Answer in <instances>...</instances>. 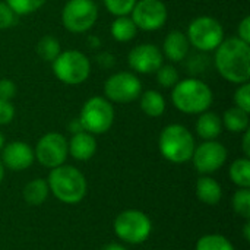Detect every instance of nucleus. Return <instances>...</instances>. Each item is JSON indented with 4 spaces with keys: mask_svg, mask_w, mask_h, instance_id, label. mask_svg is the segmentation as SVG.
Returning <instances> with one entry per match:
<instances>
[{
    "mask_svg": "<svg viewBox=\"0 0 250 250\" xmlns=\"http://www.w3.org/2000/svg\"><path fill=\"white\" fill-rule=\"evenodd\" d=\"M3 176H4V166H3V163H1V160H0V183H1V180H3Z\"/></svg>",
    "mask_w": 250,
    "mask_h": 250,
    "instance_id": "a19ab883",
    "label": "nucleus"
},
{
    "mask_svg": "<svg viewBox=\"0 0 250 250\" xmlns=\"http://www.w3.org/2000/svg\"><path fill=\"white\" fill-rule=\"evenodd\" d=\"M53 72L66 85H81L89 78L91 63L82 51L66 50L54 59Z\"/></svg>",
    "mask_w": 250,
    "mask_h": 250,
    "instance_id": "39448f33",
    "label": "nucleus"
},
{
    "mask_svg": "<svg viewBox=\"0 0 250 250\" xmlns=\"http://www.w3.org/2000/svg\"><path fill=\"white\" fill-rule=\"evenodd\" d=\"M190 160H193V166L201 174H211L224 166L227 160V149L217 141H205L195 148Z\"/></svg>",
    "mask_w": 250,
    "mask_h": 250,
    "instance_id": "ddd939ff",
    "label": "nucleus"
},
{
    "mask_svg": "<svg viewBox=\"0 0 250 250\" xmlns=\"http://www.w3.org/2000/svg\"><path fill=\"white\" fill-rule=\"evenodd\" d=\"M189 42L199 51H212L224 40L223 25L211 16H199L193 19L186 34Z\"/></svg>",
    "mask_w": 250,
    "mask_h": 250,
    "instance_id": "6e6552de",
    "label": "nucleus"
},
{
    "mask_svg": "<svg viewBox=\"0 0 250 250\" xmlns=\"http://www.w3.org/2000/svg\"><path fill=\"white\" fill-rule=\"evenodd\" d=\"M44 3H45V0H6V4L15 12L16 16L34 13Z\"/></svg>",
    "mask_w": 250,
    "mask_h": 250,
    "instance_id": "cd10ccee",
    "label": "nucleus"
},
{
    "mask_svg": "<svg viewBox=\"0 0 250 250\" xmlns=\"http://www.w3.org/2000/svg\"><path fill=\"white\" fill-rule=\"evenodd\" d=\"M234 104L236 107L250 113V85L249 82L242 83L234 92Z\"/></svg>",
    "mask_w": 250,
    "mask_h": 250,
    "instance_id": "7c9ffc66",
    "label": "nucleus"
},
{
    "mask_svg": "<svg viewBox=\"0 0 250 250\" xmlns=\"http://www.w3.org/2000/svg\"><path fill=\"white\" fill-rule=\"evenodd\" d=\"M79 120L85 132L92 135H103L113 126L114 108L107 98L92 97L83 104Z\"/></svg>",
    "mask_w": 250,
    "mask_h": 250,
    "instance_id": "423d86ee",
    "label": "nucleus"
},
{
    "mask_svg": "<svg viewBox=\"0 0 250 250\" xmlns=\"http://www.w3.org/2000/svg\"><path fill=\"white\" fill-rule=\"evenodd\" d=\"M15 117V107L9 100L0 98V125H9Z\"/></svg>",
    "mask_w": 250,
    "mask_h": 250,
    "instance_id": "473e14b6",
    "label": "nucleus"
},
{
    "mask_svg": "<svg viewBox=\"0 0 250 250\" xmlns=\"http://www.w3.org/2000/svg\"><path fill=\"white\" fill-rule=\"evenodd\" d=\"M233 208L236 214L243 217L245 220L250 218V190L249 188L239 189L233 196Z\"/></svg>",
    "mask_w": 250,
    "mask_h": 250,
    "instance_id": "bb28decb",
    "label": "nucleus"
},
{
    "mask_svg": "<svg viewBox=\"0 0 250 250\" xmlns=\"http://www.w3.org/2000/svg\"><path fill=\"white\" fill-rule=\"evenodd\" d=\"M34 160H35V155H34L32 148L28 144L21 142V141L7 144L1 152L3 166L13 171H22L28 168L29 166H32Z\"/></svg>",
    "mask_w": 250,
    "mask_h": 250,
    "instance_id": "2eb2a0df",
    "label": "nucleus"
},
{
    "mask_svg": "<svg viewBox=\"0 0 250 250\" xmlns=\"http://www.w3.org/2000/svg\"><path fill=\"white\" fill-rule=\"evenodd\" d=\"M243 152L246 155V158L250 157V132L249 129L245 130V136H243Z\"/></svg>",
    "mask_w": 250,
    "mask_h": 250,
    "instance_id": "c9c22d12",
    "label": "nucleus"
},
{
    "mask_svg": "<svg viewBox=\"0 0 250 250\" xmlns=\"http://www.w3.org/2000/svg\"><path fill=\"white\" fill-rule=\"evenodd\" d=\"M158 146L161 155L174 164L188 163L195 151V139L189 129L182 125H168L163 129Z\"/></svg>",
    "mask_w": 250,
    "mask_h": 250,
    "instance_id": "20e7f679",
    "label": "nucleus"
},
{
    "mask_svg": "<svg viewBox=\"0 0 250 250\" xmlns=\"http://www.w3.org/2000/svg\"><path fill=\"white\" fill-rule=\"evenodd\" d=\"M69 149H67V139L57 133V132H50L45 133L35 146L34 155L47 168H56L62 166L66 158H67Z\"/></svg>",
    "mask_w": 250,
    "mask_h": 250,
    "instance_id": "9b49d317",
    "label": "nucleus"
},
{
    "mask_svg": "<svg viewBox=\"0 0 250 250\" xmlns=\"http://www.w3.org/2000/svg\"><path fill=\"white\" fill-rule=\"evenodd\" d=\"M50 188L44 179H35L23 188V199L32 207H38L45 202Z\"/></svg>",
    "mask_w": 250,
    "mask_h": 250,
    "instance_id": "4be33fe9",
    "label": "nucleus"
},
{
    "mask_svg": "<svg viewBox=\"0 0 250 250\" xmlns=\"http://www.w3.org/2000/svg\"><path fill=\"white\" fill-rule=\"evenodd\" d=\"M230 179L239 188H250V161L239 158L230 166Z\"/></svg>",
    "mask_w": 250,
    "mask_h": 250,
    "instance_id": "b1692460",
    "label": "nucleus"
},
{
    "mask_svg": "<svg viewBox=\"0 0 250 250\" xmlns=\"http://www.w3.org/2000/svg\"><path fill=\"white\" fill-rule=\"evenodd\" d=\"M103 250H127L126 248L120 246V245H116V243H111V245H107Z\"/></svg>",
    "mask_w": 250,
    "mask_h": 250,
    "instance_id": "58836bf2",
    "label": "nucleus"
},
{
    "mask_svg": "<svg viewBox=\"0 0 250 250\" xmlns=\"http://www.w3.org/2000/svg\"><path fill=\"white\" fill-rule=\"evenodd\" d=\"M245 239H246V240H250V224L249 223H246V224H245Z\"/></svg>",
    "mask_w": 250,
    "mask_h": 250,
    "instance_id": "ea45409f",
    "label": "nucleus"
},
{
    "mask_svg": "<svg viewBox=\"0 0 250 250\" xmlns=\"http://www.w3.org/2000/svg\"><path fill=\"white\" fill-rule=\"evenodd\" d=\"M218 73L231 83H245L250 78V47L237 37L223 40L215 48Z\"/></svg>",
    "mask_w": 250,
    "mask_h": 250,
    "instance_id": "f257e3e1",
    "label": "nucleus"
},
{
    "mask_svg": "<svg viewBox=\"0 0 250 250\" xmlns=\"http://www.w3.org/2000/svg\"><path fill=\"white\" fill-rule=\"evenodd\" d=\"M104 94L108 101L127 104L142 94V83L132 72H119L111 75L104 83Z\"/></svg>",
    "mask_w": 250,
    "mask_h": 250,
    "instance_id": "9d476101",
    "label": "nucleus"
},
{
    "mask_svg": "<svg viewBox=\"0 0 250 250\" xmlns=\"http://www.w3.org/2000/svg\"><path fill=\"white\" fill-rule=\"evenodd\" d=\"M47 183L51 193L63 204H78L86 195V179L72 166L62 164L51 168Z\"/></svg>",
    "mask_w": 250,
    "mask_h": 250,
    "instance_id": "7ed1b4c3",
    "label": "nucleus"
},
{
    "mask_svg": "<svg viewBox=\"0 0 250 250\" xmlns=\"http://www.w3.org/2000/svg\"><path fill=\"white\" fill-rule=\"evenodd\" d=\"M97 19L98 7L94 0H69L62 10V22L73 34L89 31Z\"/></svg>",
    "mask_w": 250,
    "mask_h": 250,
    "instance_id": "1a4fd4ad",
    "label": "nucleus"
},
{
    "mask_svg": "<svg viewBox=\"0 0 250 250\" xmlns=\"http://www.w3.org/2000/svg\"><path fill=\"white\" fill-rule=\"evenodd\" d=\"M196 195L201 202L207 205H217L221 201L223 189L212 177H201L196 183Z\"/></svg>",
    "mask_w": 250,
    "mask_h": 250,
    "instance_id": "6ab92c4d",
    "label": "nucleus"
},
{
    "mask_svg": "<svg viewBox=\"0 0 250 250\" xmlns=\"http://www.w3.org/2000/svg\"><path fill=\"white\" fill-rule=\"evenodd\" d=\"M155 73L158 83L164 88H173L179 82V72L173 64H161Z\"/></svg>",
    "mask_w": 250,
    "mask_h": 250,
    "instance_id": "c85d7f7f",
    "label": "nucleus"
},
{
    "mask_svg": "<svg viewBox=\"0 0 250 250\" xmlns=\"http://www.w3.org/2000/svg\"><path fill=\"white\" fill-rule=\"evenodd\" d=\"M138 0H104L105 9L114 16H127Z\"/></svg>",
    "mask_w": 250,
    "mask_h": 250,
    "instance_id": "c756f323",
    "label": "nucleus"
},
{
    "mask_svg": "<svg viewBox=\"0 0 250 250\" xmlns=\"http://www.w3.org/2000/svg\"><path fill=\"white\" fill-rule=\"evenodd\" d=\"M141 110L149 117H160L166 111V100L154 89L145 91L141 94Z\"/></svg>",
    "mask_w": 250,
    "mask_h": 250,
    "instance_id": "412c9836",
    "label": "nucleus"
},
{
    "mask_svg": "<svg viewBox=\"0 0 250 250\" xmlns=\"http://www.w3.org/2000/svg\"><path fill=\"white\" fill-rule=\"evenodd\" d=\"M152 230L149 217L138 209H127L119 214L114 220V231L119 239L126 243H144Z\"/></svg>",
    "mask_w": 250,
    "mask_h": 250,
    "instance_id": "0eeeda50",
    "label": "nucleus"
},
{
    "mask_svg": "<svg viewBox=\"0 0 250 250\" xmlns=\"http://www.w3.org/2000/svg\"><path fill=\"white\" fill-rule=\"evenodd\" d=\"M18 21L15 12L6 4V1H0V31L13 26Z\"/></svg>",
    "mask_w": 250,
    "mask_h": 250,
    "instance_id": "2f4dec72",
    "label": "nucleus"
},
{
    "mask_svg": "<svg viewBox=\"0 0 250 250\" xmlns=\"http://www.w3.org/2000/svg\"><path fill=\"white\" fill-rule=\"evenodd\" d=\"M110 31H111V35L116 41L127 42L136 37L138 28H136L135 22L132 21V18L117 16V19H114V22L111 23Z\"/></svg>",
    "mask_w": 250,
    "mask_h": 250,
    "instance_id": "5701e85b",
    "label": "nucleus"
},
{
    "mask_svg": "<svg viewBox=\"0 0 250 250\" xmlns=\"http://www.w3.org/2000/svg\"><path fill=\"white\" fill-rule=\"evenodd\" d=\"M196 250H234L230 240L221 234H207L196 243Z\"/></svg>",
    "mask_w": 250,
    "mask_h": 250,
    "instance_id": "a878e982",
    "label": "nucleus"
},
{
    "mask_svg": "<svg viewBox=\"0 0 250 250\" xmlns=\"http://www.w3.org/2000/svg\"><path fill=\"white\" fill-rule=\"evenodd\" d=\"M221 122L227 130L233 133H240L249 129V113L234 105L224 113Z\"/></svg>",
    "mask_w": 250,
    "mask_h": 250,
    "instance_id": "aec40b11",
    "label": "nucleus"
},
{
    "mask_svg": "<svg viewBox=\"0 0 250 250\" xmlns=\"http://www.w3.org/2000/svg\"><path fill=\"white\" fill-rule=\"evenodd\" d=\"M62 53L60 42L53 35H44L37 44V54L45 62H54V59Z\"/></svg>",
    "mask_w": 250,
    "mask_h": 250,
    "instance_id": "393cba45",
    "label": "nucleus"
},
{
    "mask_svg": "<svg viewBox=\"0 0 250 250\" xmlns=\"http://www.w3.org/2000/svg\"><path fill=\"white\" fill-rule=\"evenodd\" d=\"M97 60H98V63L107 62V63H105V66H107V67H108V66H113V64H114L113 56H111V54H108V53H103V54H100V56L97 57Z\"/></svg>",
    "mask_w": 250,
    "mask_h": 250,
    "instance_id": "4c0bfd02",
    "label": "nucleus"
},
{
    "mask_svg": "<svg viewBox=\"0 0 250 250\" xmlns=\"http://www.w3.org/2000/svg\"><path fill=\"white\" fill-rule=\"evenodd\" d=\"M69 154L78 161H88L94 157L97 151V141L92 133L89 132H79L72 135L70 141L67 142Z\"/></svg>",
    "mask_w": 250,
    "mask_h": 250,
    "instance_id": "dca6fc26",
    "label": "nucleus"
},
{
    "mask_svg": "<svg viewBox=\"0 0 250 250\" xmlns=\"http://www.w3.org/2000/svg\"><path fill=\"white\" fill-rule=\"evenodd\" d=\"M69 130L72 132V135L79 133V132H82V130H83V127H82V123H81L79 117H78L76 120H72V122H70V125H69Z\"/></svg>",
    "mask_w": 250,
    "mask_h": 250,
    "instance_id": "e433bc0d",
    "label": "nucleus"
},
{
    "mask_svg": "<svg viewBox=\"0 0 250 250\" xmlns=\"http://www.w3.org/2000/svg\"><path fill=\"white\" fill-rule=\"evenodd\" d=\"M163 53L154 44H139L130 50L127 63L138 73H155L163 64Z\"/></svg>",
    "mask_w": 250,
    "mask_h": 250,
    "instance_id": "4468645a",
    "label": "nucleus"
},
{
    "mask_svg": "<svg viewBox=\"0 0 250 250\" xmlns=\"http://www.w3.org/2000/svg\"><path fill=\"white\" fill-rule=\"evenodd\" d=\"M190 42L182 31H171L163 44L164 56L171 62H182L188 57Z\"/></svg>",
    "mask_w": 250,
    "mask_h": 250,
    "instance_id": "f3484780",
    "label": "nucleus"
},
{
    "mask_svg": "<svg viewBox=\"0 0 250 250\" xmlns=\"http://www.w3.org/2000/svg\"><path fill=\"white\" fill-rule=\"evenodd\" d=\"M237 38H240L245 42H250V16H246L242 19V22L239 23V35Z\"/></svg>",
    "mask_w": 250,
    "mask_h": 250,
    "instance_id": "f704fd0d",
    "label": "nucleus"
},
{
    "mask_svg": "<svg viewBox=\"0 0 250 250\" xmlns=\"http://www.w3.org/2000/svg\"><path fill=\"white\" fill-rule=\"evenodd\" d=\"M16 95V85L10 79H0V98L12 100Z\"/></svg>",
    "mask_w": 250,
    "mask_h": 250,
    "instance_id": "72a5a7b5",
    "label": "nucleus"
},
{
    "mask_svg": "<svg viewBox=\"0 0 250 250\" xmlns=\"http://www.w3.org/2000/svg\"><path fill=\"white\" fill-rule=\"evenodd\" d=\"M132 13V21L138 29L157 31L167 22L168 12L161 0H138Z\"/></svg>",
    "mask_w": 250,
    "mask_h": 250,
    "instance_id": "f8f14e48",
    "label": "nucleus"
},
{
    "mask_svg": "<svg viewBox=\"0 0 250 250\" xmlns=\"http://www.w3.org/2000/svg\"><path fill=\"white\" fill-rule=\"evenodd\" d=\"M3 146H4V136H3V133L0 132V151L3 149Z\"/></svg>",
    "mask_w": 250,
    "mask_h": 250,
    "instance_id": "79ce46f5",
    "label": "nucleus"
},
{
    "mask_svg": "<svg viewBox=\"0 0 250 250\" xmlns=\"http://www.w3.org/2000/svg\"><path fill=\"white\" fill-rule=\"evenodd\" d=\"M221 130H223V122L217 113L212 111L201 113L196 122V132L204 141H215L221 135Z\"/></svg>",
    "mask_w": 250,
    "mask_h": 250,
    "instance_id": "a211bd4d",
    "label": "nucleus"
},
{
    "mask_svg": "<svg viewBox=\"0 0 250 250\" xmlns=\"http://www.w3.org/2000/svg\"><path fill=\"white\" fill-rule=\"evenodd\" d=\"M211 88L201 79L188 78L173 86L171 101L177 110L186 114H201L212 104Z\"/></svg>",
    "mask_w": 250,
    "mask_h": 250,
    "instance_id": "f03ea898",
    "label": "nucleus"
}]
</instances>
